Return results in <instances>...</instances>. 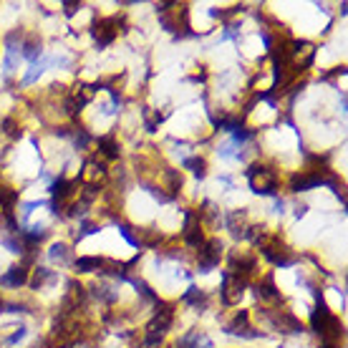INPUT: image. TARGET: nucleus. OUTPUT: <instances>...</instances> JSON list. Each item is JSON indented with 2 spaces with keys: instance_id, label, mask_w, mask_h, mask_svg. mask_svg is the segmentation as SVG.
<instances>
[{
  "instance_id": "dca6fc26",
  "label": "nucleus",
  "mask_w": 348,
  "mask_h": 348,
  "mask_svg": "<svg viewBox=\"0 0 348 348\" xmlns=\"http://www.w3.org/2000/svg\"><path fill=\"white\" fill-rule=\"evenodd\" d=\"M18 200V195L13 192V189H8V187H0V202L5 204V207H10V204Z\"/></svg>"
},
{
  "instance_id": "f8f14e48",
  "label": "nucleus",
  "mask_w": 348,
  "mask_h": 348,
  "mask_svg": "<svg viewBox=\"0 0 348 348\" xmlns=\"http://www.w3.org/2000/svg\"><path fill=\"white\" fill-rule=\"evenodd\" d=\"M76 267H79V273H91V270H99V267H101V260H99V258H79V260H76Z\"/></svg>"
},
{
  "instance_id": "ddd939ff",
  "label": "nucleus",
  "mask_w": 348,
  "mask_h": 348,
  "mask_svg": "<svg viewBox=\"0 0 348 348\" xmlns=\"http://www.w3.org/2000/svg\"><path fill=\"white\" fill-rule=\"evenodd\" d=\"M71 182H66V179H58V182H53V187H51V192L56 195V197H68L71 195Z\"/></svg>"
},
{
  "instance_id": "20e7f679",
  "label": "nucleus",
  "mask_w": 348,
  "mask_h": 348,
  "mask_svg": "<svg viewBox=\"0 0 348 348\" xmlns=\"http://www.w3.org/2000/svg\"><path fill=\"white\" fill-rule=\"evenodd\" d=\"M242 288H245V283H242L237 275L227 273V275H225V280H222V300H225L227 305L240 303V298H242Z\"/></svg>"
},
{
  "instance_id": "6ab92c4d",
  "label": "nucleus",
  "mask_w": 348,
  "mask_h": 348,
  "mask_svg": "<svg viewBox=\"0 0 348 348\" xmlns=\"http://www.w3.org/2000/svg\"><path fill=\"white\" fill-rule=\"evenodd\" d=\"M46 278H48V270H46V267H38V273H35V285H41Z\"/></svg>"
},
{
  "instance_id": "412c9836",
  "label": "nucleus",
  "mask_w": 348,
  "mask_h": 348,
  "mask_svg": "<svg viewBox=\"0 0 348 348\" xmlns=\"http://www.w3.org/2000/svg\"><path fill=\"white\" fill-rule=\"evenodd\" d=\"M91 232H96V227H93V225H84V232H81V237H84V235H91Z\"/></svg>"
},
{
  "instance_id": "a211bd4d",
  "label": "nucleus",
  "mask_w": 348,
  "mask_h": 348,
  "mask_svg": "<svg viewBox=\"0 0 348 348\" xmlns=\"http://www.w3.org/2000/svg\"><path fill=\"white\" fill-rule=\"evenodd\" d=\"M51 258H53V260H63V258H66V247H63V245H56L53 253H51Z\"/></svg>"
},
{
  "instance_id": "f257e3e1",
  "label": "nucleus",
  "mask_w": 348,
  "mask_h": 348,
  "mask_svg": "<svg viewBox=\"0 0 348 348\" xmlns=\"http://www.w3.org/2000/svg\"><path fill=\"white\" fill-rule=\"evenodd\" d=\"M313 328L318 331L325 341H333V338H338V336H341V325H338V320L328 313V308H325V303H323V300H318V311L313 313Z\"/></svg>"
},
{
  "instance_id": "f03ea898",
  "label": "nucleus",
  "mask_w": 348,
  "mask_h": 348,
  "mask_svg": "<svg viewBox=\"0 0 348 348\" xmlns=\"http://www.w3.org/2000/svg\"><path fill=\"white\" fill-rule=\"evenodd\" d=\"M247 177H250L253 192H258V195H275L278 182H275V174L270 172V169H265V167H253Z\"/></svg>"
},
{
  "instance_id": "7ed1b4c3",
  "label": "nucleus",
  "mask_w": 348,
  "mask_h": 348,
  "mask_svg": "<svg viewBox=\"0 0 348 348\" xmlns=\"http://www.w3.org/2000/svg\"><path fill=\"white\" fill-rule=\"evenodd\" d=\"M220 255H222V242H220V240L204 242L202 250H200V270H202V273L212 270V267L220 262Z\"/></svg>"
},
{
  "instance_id": "aec40b11",
  "label": "nucleus",
  "mask_w": 348,
  "mask_h": 348,
  "mask_svg": "<svg viewBox=\"0 0 348 348\" xmlns=\"http://www.w3.org/2000/svg\"><path fill=\"white\" fill-rule=\"evenodd\" d=\"M63 8H66V15H73L79 10V3H63Z\"/></svg>"
},
{
  "instance_id": "f3484780",
  "label": "nucleus",
  "mask_w": 348,
  "mask_h": 348,
  "mask_svg": "<svg viewBox=\"0 0 348 348\" xmlns=\"http://www.w3.org/2000/svg\"><path fill=\"white\" fill-rule=\"evenodd\" d=\"M184 300H187V303H195V305H200V303H204V293H200L197 288H189V293L184 295Z\"/></svg>"
},
{
  "instance_id": "0eeeda50",
  "label": "nucleus",
  "mask_w": 348,
  "mask_h": 348,
  "mask_svg": "<svg viewBox=\"0 0 348 348\" xmlns=\"http://www.w3.org/2000/svg\"><path fill=\"white\" fill-rule=\"evenodd\" d=\"M116 21H101V23H96V28H93V35H96V41H99V46H106V43H111L116 35V28H111Z\"/></svg>"
},
{
  "instance_id": "4468645a",
  "label": "nucleus",
  "mask_w": 348,
  "mask_h": 348,
  "mask_svg": "<svg viewBox=\"0 0 348 348\" xmlns=\"http://www.w3.org/2000/svg\"><path fill=\"white\" fill-rule=\"evenodd\" d=\"M144 119H146V129H149V131H154V129L159 126V121H162V114H154L151 109H146Z\"/></svg>"
},
{
  "instance_id": "9d476101",
  "label": "nucleus",
  "mask_w": 348,
  "mask_h": 348,
  "mask_svg": "<svg viewBox=\"0 0 348 348\" xmlns=\"http://www.w3.org/2000/svg\"><path fill=\"white\" fill-rule=\"evenodd\" d=\"M104 177H106V172H104L101 167H96L93 162H88V164H86V169H84V179H86V182H91V184H96V182H101Z\"/></svg>"
},
{
  "instance_id": "6e6552de",
  "label": "nucleus",
  "mask_w": 348,
  "mask_h": 348,
  "mask_svg": "<svg viewBox=\"0 0 348 348\" xmlns=\"http://www.w3.org/2000/svg\"><path fill=\"white\" fill-rule=\"evenodd\" d=\"M320 182H323L320 174H303V177H295V179H293V189H295V192H303V189L318 187Z\"/></svg>"
},
{
  "instance_id": "2eb2a0df",
  "label": "nucleus",
  "mask_w": 348,
  "mask_h": 348,
  "mask_svg": "<svg viewBox=\"0 0 348 348\" xmlns=\"http://www.w3.org/2000/svg\"><path fill=\"white\" fill-rule=\"evenodd\" d=\"M184 167H187V169H192L197 177H204V162L202 159H197V157H195V159H187V162H184Z\"/></svg>"
},
{
  "instance_id": "1a4fd4ad",
  "label": "nucleus",
  "mask_w": 348,
  "mask_h": 348,
  "mask_svg": "<svg viewBox=\"0 0 348 348\" xmlns=\"http://www.w3.org/2000/svg\"><path fill=\"white\" fill-rule=\"evenodd\" d=\"M3 283L5 285H21V283H26V270L23 267H10L8 275L3 278Z\"/></svg>"
},
{
  "instance_id": "4be33fe9",
  "label": "nucleus",
  "mask_w": 348,
  "mask_h": 348,
  "mask_svg": "<svg viewBox=\"0 0 348 348\" xmlns=\"http://www.w3.org/2000/svg\"><path fill=\"white\" fill-rule=\"evenodd\" d=\"M323 348H333V346H323Z\"/></svg>"
},
{
  "instance_id": "5701e85b",
  "label": "nucleus",
  "mask_w": 348,
  "mask_h": 348,
  "mask_svg": "<svg viewBox=\"0 0 348 348\" xmlns=\"http://www.w3.org/2000/svg\"><path fill=\"white\" fill-rule=\"evenodd\" d=\"M63 348H66V346H63Z\"/></svg>"
},
{
  "instance_id": "423d86ee",
  "label": "nucleus",
  "mask_w": 348,
  "mask_h": 348,
  "mask_svg": "<svg viewBox=\"0 0 348 348\" xmlns=\"http://www.w3.org/2000/svg\"><path fill=\"white\" fill-rule=\"evenodd\" d=\"M184 240H187V245H192V247H200V245H202V232L197 227V217H195L192 212L184 215Z\"/></svg>"
},
{
  "instance_id": "9b49d317",
  "label": "nucleus",
  "mask_w": 348,
  "mask_h": 348,
  "mask_svg": "<svg viewBox=\"0 0 348 348\" xmlns=\"http://www.w3.org/2000/svg\"><path fill=\"white\" fill-rule=\"evenodd\" d=\"M99 149H101L109 159H116V157H119V146H116L114 137H104V139H99Z\"/></svg>"
},
{
  "instance_id": "39448f33",
  "label": "nucleus",
  "mask_w": 348,
  "mask_h": 348,
  "mask_svg": "<svg viewBox=\"0 0 348 348\" xmlns=\"http://www.w3.org/2000/svg\"><path fill=\"white\" fill-rule=\"evenodd\" d=\"M93 93H96V88L93 86H88V84H79V86L73 88L71 99H68V111H81V106H86L88 101L93 99Z\"/></svg>"
}]
</instances>
